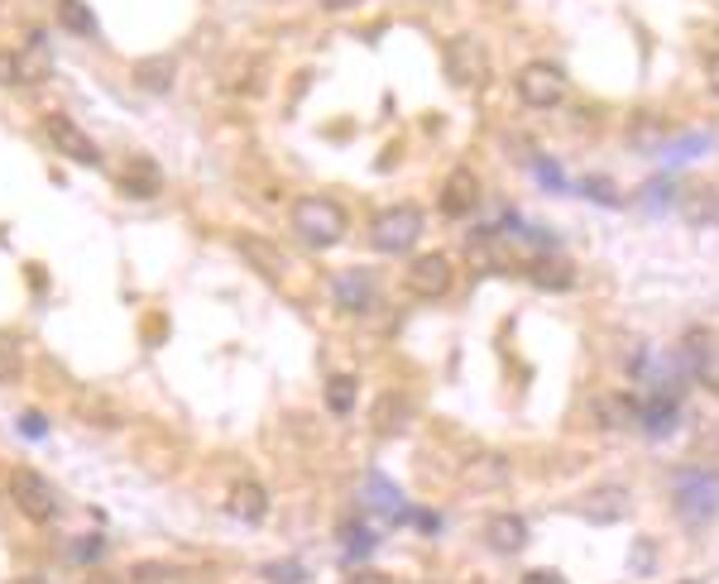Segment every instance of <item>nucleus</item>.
I'll return each mask as SVG.
<instances>
[{
    "label": "nucleus",
    "instance_id": "37",
    "mask_svg": "<svg viewBox=\"0 0 719 584\" xmlns=\"http://www.w3.org/2000/svg\"><path fill=\"white\" fill-rule=\"evenodd\" d=\"M87 584H125V580H120V575H91Z\"/></svg>",
    "mask_w": 719,
    "mask_h": 584
},
{
    "label": "nucleus",
    "instance_id": "30",
    "mask_svg": "<svg viewBox=\"0 0 719 584\" xmlns=\"http://www.w3.org/2000/svg\"><path fill=\"white\" fill-rule=\"evenodd\" d=\"M14 82H20V53L0 48V87H14Z\"/></svg>",
    "mask_w": 719,
    "mask_h": 584
},
{
    "label": "nucleus",
    "instance_id": "29",
    "mask_svg": "<svg viewBox=\"0 0 719 584\" xmlns=\"http://www.w3.org/2000/svg\"><path fill=\"white\" fill-rule=\"evenodd\" d=\"M629 561H633L638 575H652V571H658V542H648V537L633 542V556H629Z\"/></svg>",
    "mask_w": 719,
    "mask_h": 584
},
{
    "label": "nucleus",
    "instance_id": "35",
    "mask_svg": "<svg viewBox=\"0 0 719 584\" xmlns=\"http://www.w3.org/2000/svg\"><path fill=\"white\" fill-rule=\"evenodd\" d=\"M706 82H710V91H719V53L706 62Z\"/></svg>",
    "mask_w": 719,
    "mask_h": 584
},
{
    "label": "nucleus",
    "instance_id": "4",
    "mask_svg": "<svg viewBox=\"0 0 719 584\" xmlns=\"http://www.w3.org/2000/svg\"><path fill=\"white\" fill-rule=\"evenodd\" d=\"M10 498L29 523H54L58 517V489L48 484L39 469H14L10 475Z\"/></svg>",
    "mask_w": 719,
    "mask_h": 584
},
{
    "label": "nucleus",
    "instance_id": "34",
    "mask_svg": "<svg viewBox=\"0 0 719 584\" xmlns=\"http://www.w3.org/2000/svg\"><path fill=\"white\" fill-rule=\"evenodd\" d=\"M346 584H393V575H383V571H360V575H350Z\"/></svg>",
    "mask_w": 719,
    "mask_h": 584
},
{
    "label": "nucleus",
    "instance_id": "6",
    "mask_svg": "<svg viewBox=\"0 0 719 584\" xmlns=\"http://www.w3.org/2000/svg\"><path fill=\"white\" fill-rule=\"evenodd\" d=\"M331 302L341 306L346 317H360V312H370V306L379 302V279L370 269H341L331 279Z\"/></svg>",
    "mask_w": 719,
    "mask_h": 584
},
{
    "label": "nucleus",
    "instance_id": "11",
    "mask_svg": "<svg viewBox=\"0 0 719 584\" xmlns=\"http://www.w3.org/2000/svg\"><path fill=\"white\" fill-rule=\"evenodd\" d=\"M437 202H441V216H451V221L475 216V206H479V177L470 168H456L441 183V197Z\"/></svg>",
    "mask_w": 719,
    "mask_h": 584
},
{
    "label": "nucleus",
    "instance_id": "18",
    "mask_svg": "<svg viewBox=\"0 0 719 584\" xmlns=\"http://www.w3.org/2000/svg\"><path fill=\"white\" fill-rule=\"evenodd\" d=\"M58 25L68 29V35H77V39H96V29H101L87 0H58Z\"/></svg>",
    "mask_w": 719,
    "mask_h": 584
},
{
    "label": "nucleus",
    "instance_id": "14",
    "mask_svg": "<svg viewBox=\"0 0 719 584\" xmlns=\"http://www.w3.org/2000/svg\"><path fill=\"white\" fill-rule=\"evenodd\" d=\"M226 513L235 517V523H264L269 513V489L260 479H235L231 494H226Z\"/></svg>",
    "mask_w": 719,
    "mask_h": 584
},
{
    "label": "nucleus",
    "instance_id": "24",
    "mask_svg": "<svg viewBox=\"0 0 719 584\" xmlns=\"http://www.w3.org/2000/svg\"><path fill=\"white\" fill-rule=\"evenodd\" d=\"M681 211H686V221H696V225H706V221L715 225V221H719V192H710V187H706V192H700V187L686 192V197H681Z\"/></svg>",
    "mask_w": 719,
    "mask_h": 584
},
{
    "label": "nucleus",
    "instance_id": "28",
    "mask_svg": "<svg viewBox=\"0 0 719 584\" xmlns=\"http://www.w3.org/2000/svg\"><path fill=\"white\" fill-rule=\"evenodd\" d=\"M43 77H48V58L39 53V39H35V48L20 53V82H43Z\"/></svg>",
    "mask_w": 719,
    "mask_h": 584
},
{
    "label": "nucleus",
    "instance_id": "12",
    "mask_svg": "<svg viewBox=\"0 0 719 584\" xmlns=\"http://www.w3.org/2000/svg\"><path fill=\"white\" fill-rule=\"evenodd\" d=\"M629 508H633V498H629V489H619V484H600V489H590L581 498V513L590 517V523H600V527L619 523Z\"/></svg>",
    "mask_w": 719,
    "mask_h": 584
},
{
    "label": "nucleus",
    "instance_id": "21",
    "mask_svg": "<svg viewBox=\"0 0 719 584\" xmlns=\"http://www.w3.org/2000/svg\"><path fill=\"white\" fill-rule=\"evenodd\" d=\"M173 77H178V62H173V58H144L135 68V82L144 91H154V96H164L173 87Z\"/></svg>",
    "mask_w": 719,
    "mask_h": 584
},
{
    "label": "nucleus",
    "instance_id": "16",
    "mask_svg": "<svg viewBox=\"0 0 719 584\" xmlns=\"http://www.w3.org/2000/svg\"><path fill=\"white\" fill-rule=\"evenodd\" d=\"M408 421H412V398L408 393H379V402L370 408L375 436H398Z\"/></svg>",
    "mask_w": 719,
    "mask_h": 584
},
{
    "label": "nucleus",
    "instance_id": "1",
    "mask_svg": "<svg viewBox=\"0 0 719 584\" xmlns=\"http://www.w3.org/2000/svg\"><path fill=\"white\" fill-rule=\"evenodd\" d=\"M671 503H677V513L691 527H706V523L719 517V479L710 475V469L686 465V469L671 475Z\"/></svg>",
    "mask_w": 719,
    "mask_h": 584
},
{
    "label": "nucleus",
    "instance_id": "13",
    "mask_svg": "<svg viewBox=\"0 0 719 584\" xmlns=\"http://www.w3.org/2000/svg\"><path fill=\"white\" fill-rule=\"evenodd\" d=\"M527 279H533L537 292H571L575 288V264L566 254H533Z\"/></svg>",
    "mask_w": 719,
    "mask_h": 584
},
{
    "label": "nucleus",
    "instance_id": "25",
    "mask_svg": "<svg viewBox=\"0 0 719 584\" xmlns=\"http://www.w3.org/2000/svg\"><path fill=\"white\" fill-rule=\"evenodd\" d=\"M466 479L475 484V489H504V479H508V465L499 456H479L470 469H466Z\"/></svg>",
    "mask_w": 719,
    "mask_h": 584
},
{
    "label": "nucleus",
    "instance_id": "33",
    "mask_svg": "<svg viewBox=\"0 0 719 584\" xmlns=\"http://www.w3.org/2000/svg\"><path fill=\"white\" fill-rule=\"evenodd\" d=\"M518 584H566L562 575H556V571H527Z\"/></svg>",
    "mask_w": 719,
    "mask_h": 584
},
{
    "label": "nucleus",
    "instance_id": "27",
    "mask_svg": "<svg viewBox=\"0 0 719 584\" xmlns=\"http://www.w3.org/2000/svg\"><path fill=\"white\" fill-rule=\"evenodd\" d=\"M470 269L475 273H494V269H499V254H494V240L489 235L470 240Z\"/></svg>",
    "mask_w": 719,
    "mask_h": 584
},
{
    "label": "nucleus",
    "instance_id": "15",
    "mask_svg": "<svg viewBox=\"0 0 719 584\" xmlns=\"http://www.w3.org/2000/svg\"><path fill=\"white\" fill-rule=\"evenodd\" d=\"M485 542H489V551H499V556H518L527 546V523L518 513H494L485 523Z\"/></svg>",
    "mask_w": 719,
    "mask_h": 584
},
{
    "label": "nucleus",
    "instance_id": "31",
    "mask_svg": "<svg viewBox=\"0 0 719 584\" xmlns=\"http://www.w3.org/2000/svg\"><path fill=\"white\" fill-rule=\"evenodd\" d=\"M585 192H590V197H600V202H610V206L619 202V192H614L610 183H604V177H590V183H585Z\"/></svg>",
    "mask_w": 719,
    "mask_h": 584
},
{
    "label": "nucleus",
    "instance_id": "26",
    "mask_svg": "<svg viewBox=\"0 0 719 584\" xmlns=\"http://www.w3.org/2000/svg\"><path fill=\"white\" fill-rule=\"evenodd\" d=\"M638 421H648V427L658 431V436H662V431H671V427H677V398H652Z\"/></svg>",
    "mask_w": 719,
    "mask_h": 584
},
{
    "label": "nucleus",
    "instance_id": "9",
    "mask_svg": "<svg viewBox=\"0 0 719 584\" xmlns=\"http://www.w3.org/2000/svg\"><path fill=\"white\" fill-rule=\"evenodd\" d=\"M686 360H691V374L710 388V393H719V335L706 331V327H696V331H686Z\"/></svg>",
    "mask_w": 719,
    "mask_h": 584
},
{
    "label": "nucleus",
    "instance_id": "3",
    "mask_svg": "<svg viewBox=\"0 0 719 584\" xmlns=\"http://www.w3.org/2000/svg\"><path fill=\"white\" fill-rule=\"evenodd\" d=\"M418 240H422V211L408 206V202L379 211L375 225H370V245L379 254H408Z\"/></svg>",
    "mask_w": 719,
    "mask_h": 584
},
{
    "label": "nucleus",
    "instance_id": "2",
    "mask_svg": "<svg viewBox=\"0 0 719 584\" xmlns=\"http://www.w3.org/2000/svg\"><path fill=\"white\" fill-rule=\"evenodd\" d=\"M293 231L308 240L312 250H327L346 235V211L331 197H302V202H293Z\"/></svg>",
    "mask_w": 719,
    "mask_h": 584
},
{
    "label": "nucleus",
    "instance_id": "38",
    "mask_svg": "<svg viewBox=\"0 0 719 584\" xmlns=\"http://www.w3.org/2000/svg\"><path fill=\"white\" fill-rule=\"evenodd\" d=\"M10 584H48V580H43V575H14Z\"/></svg>",
    "mask_w": 719,
    "mask_h": 584
},
{
    "label": "nucleus",
    "instance_id": "10",
    "mask_svg": "<svg viewBox=\"0 0 719 584\" xmlns=\"http://www.w3.org/2000/svg\"><path fill=\"white\" fill-rule=\"evenodd\" d=\"M408 288L418 292V298H441V292H451V259L446 254H418L408 269Z\"/></svg>",
    "mask_w": 719,
    "mask_h": 584
},
{
    "label": "nucleus",
    "instance_id": "20",
    "mask_svg": "<svg viewBox=\"0 0 719 584\" xmlns=\"http://www.w3.org/2000/svg\"><path fill=\"white\" fill-rule=\"evenodd\" d=\"M235 250L245 254L250 264L260 269L269 283H279V279H283V269H279V259H274V245H269V240H260V235H240V240H235Z\"/></svg>",
    "mask_w": 719,
    "mask_h": 584
},
{
    "label": "nucleus",
    "instance_id": "19",
    "mask_svg": "<svg viewBox=\"0 0 719 584\" xmlns=\"http://www.w3.org/2000/svg\"><path fill=\"white\" fill-rule=\"evenodd\" d=\"M125 584H192V575L183 571V565H168V561H139V565H130Z\"/></svg>",
    "mask_w": 719,
    "mask_h": 584
},
{
    "label": "nucleus",
    "instance_id": "8",
    "mask_svg": "<svg viewBox=\"0 0 719 584\" xmlns=\"http://www.w3.org/2000/svg\"><path fill=\"white\" fill-rule=\"evenodd\" d=\"M485 48H479L470 35H460L446 43V77H451L456 87H475V82H485Z\"/></svg>",
    "mask_w": 719,
    "mask_h": 584
},
{
    "label": "nucleus",
    "instance_id": "23",
    "mask_svg": "<svg viewBox=\"0 0 719 584\" xmlns=\"http://www.w3.org/2000/svg\"><path fill=\"white\" fill-rule=\"evenodd\" d=\"M25 374V340L14 331H0V383H14Z\"/></svg>",
    "mask_w": 719,
    "mask_h": 584
},
{
    "label": "nucleus",
    "instance_id": "17",
    "mask_svg": "<svg viewBox=\"0 0 719 584\" xmlns=\"http://www.w3.org/2000/svg\"><path fill=\"white\" fill-rule=\"evenodd\" d=\"M158 187H164V177H158L154 158H135V164H125V173H120L125 197H158Z\"/></svg>",
    "mask_w": 719,
    "mask_h": 584
},
{
    "label": "nucleus",
    "instance_id": "22",
    "mask_svg": "<svg viewBox=\"0 0 719 584\" xmlns=\"http://www.w3.org/2000/svg\"><path fill=\"white\" fill-rule=\"evenodd\" d=\"M356 398H360L356 374H331V379H327V408H331L336 417H350V412H356Z\"/></svg>",
    "mask_w": 719,
    "mask_h": 584
},
{
    "label": "nucleus",
    "instance_id": "5",
    "mask_svg": "<svg viewBox=\"0 0 719 584\" xmlns=\"http://www.w3.org/2000/svg\"><path fill=\"white\" fill-rule=\"evenodd\" d=\"M518 101L533 110H552L566 101V72L556 62H527L518 72Z\"/></svg>",
    "mask_w": 719,
    "mask_h": 584
},
{
    "label": "nucleus",
    "instance_id": "32",
    "mask_svg": "<svg viewBox=\"0 0 719 584\" xmlns=\"http://www.w3.org/2000/svg\"><path fill=\"white\" fill-rule=\"evenodd\" d=\"M72 556H77V565H91L96 556H101V542H77Z\"/></svg>",
    "mask_w": 719,
    "mask_h": 584
},
{
    "label": "nucleus",
    "instance_id": "36",
    "mask_svg": "<svg viewBox=\"0 0 719 584\" xmlns=\"http://www.w3.org/2000/svg\"><path fill=\"white\" fill-rule=\"evenodd\" d=\"M365 6V0H322V10H356Z\"/></svg>",
    "mask_w": 719,
    "mask_h": 584
},
{
    "label": "nucleus",
    "instance_id": "7",
    "mask_svg": "<svg viewBox=\"0 0 719 584\" xmlns=\"http://www.w3.org/2000/svg\"><path fill=\"white\" fill-rule=\"evenodd\" d=\"M43 139L54 144L58 154H68L72 164H87V168L101 164V149H96V144H91V139H87L82 129H77L68 116H48V120H43Z\"/></svg>",
    "mask_w": 719,
    "mask_h": 584
}]
</instances>
